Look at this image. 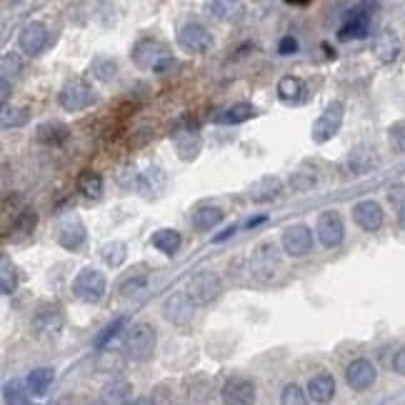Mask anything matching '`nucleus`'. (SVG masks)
<instances>
[{
    "instance_id": "nucleus-1",
    "label": "nucleus",
    "mask_w": 405,
    "mask_h": 405,
    "mask_svg": "<svg viewBox=\"0 0 405 405\" xmlns=\"http://www.w3.org/2000/svg\"><path fill=\"white\" fill-rule=\"evenodd\" d=\"M133 63L140 70H153V73H165V70L173 65V53L163 40H155V38H143L133 45L131 53Z\"/></svg>"
},
{
    "instance_id": "nucleus-2",
    "label": "nucleus",
    "mask_w": 405,
    "mask_h": 405,
    "mask_svg": "<svg viewBox=\"0 0 405 405\" xmlns=\"http://www.w3.org/2000/svg\"><path fill=\"white\" fill-rule=\"evenodd\" d=\"M155 345H158V333L150 323H135L126 333V353L135 363H145L153 358Z\"/></svg>"
},
{
    "instance_id": "nucleus-3",
    "label": "nucleus",
    "mask_w": 405,
    "mask_h": 405,
    "mask_svg": "<svg viewBox=\"0 0 405 405\" xmlns=\"http://www.w3.org/2000/svg\"><path fill=\"white\" fill-rule=\"evenodd\" d=\"M278 270H280V253H278V248H275V243L265 240L253 248V255H250L253 280H258V283H270V280L278 275Z\"/></svg>"
},
{
    "instance_id": "nucleus-4",
    "label": "nucleus",
    "mask_w": 405,
    "mask_h": 405,
    "mask_svg": "<svg viewBox=\"0 0 405 405\" xmlns=\"http://www.w3.org/2000/svg\"><path fill=\"white\" fill-rule=\"evenodd\" d=\"M93 103H95V90L93 85L83 78L68 80L58 93V106L68 113H80L93 106Z\"/></svg>"
},
{
    "instance_id": "nucleus-5",
    "label": "nucleus",
    "mask_w": 405,
    "mask_h": 405,
    "mask_svg": "<svg viewBox=\"0 0 405 405\" xmlns=\"http://www.w3.org/2000/svg\"><path fill=\"white\" fill-rule=\"evenodd\" d=\"M170 138L175 140V150H178L180 160H195L203 148V140L198 135V123H193L190 118H180L178 123H173L170 128Z\"/></svg>"
},
{
    "instance_id": "nucleus-6",
    "label": "nucleus",
    "mask_w": 405,
    "mask_h": 405,
    "mask_svg": "<svg viewBox=\"0 0 405 405\" xmlns=\"http://www.w3.org/2000/svg\"><path fill=\"white\" fill-rule=\"evenodd\" d=\"M106 290H108V280L106 275L100 273L95 268H83L78 275L73 278V293L78 300L93 306V303H100V300L106 298Z\"/></svg>"
},
{
    "instance_id": "nucleus-7",
    "label": "nucleus",
    "mask_w": 405,
    "mask_h": 405,
    "mask_svg": "<svg viewBox=\"0 0 405 405\" xmlns=\"http://www.w3.org/2000/svg\"><path fill=\"white\" fill-rule=\"evenodd\" d=\"M343 118H345V106H343L340 100H333V103H328V108L321 113V118H318V121L313 123V128H311L313 143L323 145V143L333 140V138L340 133Z\"/></svg>"
},
{
    "instance_id": "nucleus-8",
    "label": "nucleus",
    "mask_w": 405,
    "mask_h": 405,
    "mask_svg": "<svg viewBox=\"0 0 405 405\" xmlns=\"http://www.w3.org/2000/svg\"><path fill=\"white\" fill-rule=\"evenodd\" d=\"M223 283L218 278V273H211V270H200L198 275L188 280V298L193 300L195 306H211L213 300L221 295Z\"/></svg>"
},
{
    "instance_id": "nucleus-9",
    "label": "nucleus",
    "mask_w": 405,
    "mask_h": 405,
    "mask_svg": "<svg viewBox=\"0 0 405 405\" xmlns=\"http://www.w3.org/2000/svg\"><path fill=\"white\" fill-rule=\"evenodd\" d=\"M178 45L185 53L203 55L213 48V33L200 23H185L178 30Z\"/></svg>"
},
{
    "instance_id": "nucleus-10",
    "label": "nucleus",
    "mask_w": 405,
    "mask_h": 405,
    "mask_svg": "<svg viewBox=\"0 0 405 405\" xmlns=\"http://www.w3.org/2000/svg\"><path fill=\"white\" fill-rule=\"evenodd\" d=\"M283 250L290 258H306L308 253H313V231L303 223L290 226L283 231Z\"/></svg>"
},
{
    "instance_id": "nucleus-11",
    "label": "nucleus",
    "mask_w": 405,
    "mask_h": 405,
    "mask_svg": "<svg viewBox=\"0 0 405 405\" xmlns=\"http://www.w3.org/2000/svg\"><path fill=\"white\" fill-rule=\"evenodd\" d=\"M193 300L188 298L185 290H175L163 300V316L173 326H188L193 321Z\"/></svg>"
},
{
    "instance_id": "nucleus-12",
    "label": "nucleus",
    "mask_w": 405,
    "mask_h": 405,
    "mask_svg": "<svg viewBox=\"0 0 405 405\" xmlns=\"http://www.w3.org/2000/svg\"><path fill=\"white\" fill-rule=\"evenodd\" d=\"M316 235L318 240L323 243L326 248H338L345 238V226H343V218L338 211H326L321 213L316 226Z\"/></svg>"
},
{
    "instance_id": "nucleus-13",
    "label": "nucleus",
    "mask_w": 405,
    "mask_h": 405,
    "mask_svg": "<svg viewBox=\"0 0 405 405\" xmlns=\"http://www.w3.org/2000/svg\"><path fill=\"white\" fill-rule=\"evenodd\" d=\"M48 40H50V33H48L45 23L40 21L28 23L21 30V35H18V45H21V50L28 55H40L48 48Z\"/></svg>"
},
{
    "instance_id": "nucleus-14",
    "label": "nucleus",
    "mask_w": 405,
    "mask_h": 405,
    "mask_svg": "<svg viewBox=\"0 0 405 405\" xmlns=\"http://www.w3.org/2000/svg\"><path fill=\"white\" fill-rule=\"evenodd\" d=\"M63 323V308L55 306V303H43V306H38L35 316H33V328L38 331V335H55V333H60Z\"/></svg>"
},
{
    "instance_id": "nucleus-15",
    "label": "nucleus",
    "mask_w": 405,
    "mask_h": 405,
    "mask_svg": "<svg viewBox=\"0 0 405 405\" xmlns=\"http://www.w3.org/2000/svg\"><path fill=\"white\" fill-rule=\"evenodd\" d=\"M375 378H378V370H375V365L370 363L368 358H355L345 368V383L348 388H353L355 393L368 390L370 385L375 383Z\"/></svg>"
},
{
    "instance_id": "nucleus-16",
    "label": "nucleus",
    "mask_w": 405,
    "mask_h": 405,
    "mask_svg": "<svg viewBox=\"0 0 405 405\" xmlns=\"http://www.w3.org/2000/svg\"><path fill=\"white\" fill-rule=\"evenodd\" d=\"M221 398L226 405H253L255 403V383L248 378H231L221 388Z\"/></svg>"
},
{
    "instance_id": "nucleus-17",
    "label": "nucleus",
    "mask_w": 405,
    "mask_h": 405,
    "mask_svg": "<svg viewBox=\"0 0 405 405\" xmlns=\"http://www.w3.org/2000/svg\"><path fill=\"white\" fill-rule=\"evenodd\" d=\"M383 208L375 200H360L358 206L353 208V221L358 223L363 231L375 233L380 226H383Z\"/></svg>"
},
{
    "instance_id": "nucleus-18",
    "label": "nucleus",
    "mask_w": 405,
    "mask_h": 405,
    "mask_svg": "<svg viewBox=\"0 0 405 405\" xmlns=\"http://www.w3.org/2000/svg\"><path fill=\"white\" fill-rule=\"evenodd\" d=\"M368 30H370V13L358 8V11H353L350 16H348V21L340 26L338 40H360V38L368 35Z\"/></svg>"
},
{
    "instance_id": "nucleus-19",
    "label": "nucleus",
    "mask_w": 405,
    "mask_h": 405,
    "mask_svg": "<svg viewBox=\"0 0 405 405\" xmlns=\"http://www.w3.org/2000/svg\"><path fill=\"white\" fill-rule=\"evenodd\" d=\"M68 138H70V128L60 121H48L35 128V143H40V145L58 148L63 145Z\"/></svg>"
},
{
    "instance_id": "nucleus-20",
    "label": "nucleus",
    "mask_w": 405,
    "mask_h": 405,
    "mask_svg": "<svg viewBox=\"0 0 405 405\" xmlns=\"http://www.w3.org/2000/svg\"><path fill=\"white\" fill-rule=\"evenodd\" d=\"M165 173L160 168H148L145 173L138 175V183H135V190L145 198H160L165 193Z\"/></svg>"
},
{
    "instance_id": "nucleus-21",
    "label": "nucleus",
    "mask_w": 405,
    "mask_h": 405,
    "mask_svg": "<svg viewBox=\"0 0 405 405\" xmlns=\"http://www.w3.org/2000/svg\"><path fill=\"white\" fill-rule=\"evenodd\" d=\"M58 243L65 250H78L85 243V226L80 218H68L65 223H60L58 228Z\"/></svg>"
},
{
    "instance_id": "nucleus-22",
    "label": "nucleus",
    "mask_w": 405,
    "mask_h": 405,
    "mask_svg": "<svg viewBox=\"0 0 405 405\" xmlns=\"http://www.w3.org/2000/svg\"><path fill=\"white\" fill-rule=\"evenodd\" d=\"M35 226H38V213L33 211V208H23V211L16 216V221H13V226L8 228L6 238H13L16 243L28 240V238L35 233Z\"/></svg>"
},
{
    "instance_id": "nucleus-23",
    "label": "nucleus",
    "mask_w": 405,
    "mask_h": 405,
    "mask_svg": "<svg viewBox=\"0 0 405 405\" xmlns=\"http://www.w3.org/2000/svg\"><path fill=\"white\" fill-rule=\"evenodd\" d=\"M283 193V180L275 175H265V178L255 180L250 188V200L253 203H270V200L280 198Z\"/></svg>"
},
{
    "instance_id": "nucleus-24",
    "label": "nucleus",
    "mask_w": 405,
    "mask_h": 405,
    "mask_svg": "<svg viewBox=\"0 0 405 405\" xmlns=\"http://www.w3.org/2000/svg\"><path fill=\"white\" fill-rule=\"evenodd\" d=\"M308 395L316 403H331L335 398V378L331 373H318L308 380Z\"/></svg>"
},
{
    "instance_id": "nucleus-25",
    "label": "nucleus",
    "mask_w": 405,
    "mask_h": 405,
    "mask_svg": "<svg viewBox=\"0 0 405 405\" xmlns=\"http://www.w3.org/2000/svg\"><path fill=\"white\" fill-rule=\"evenodd\" d=\"M255 116H258V108L253 106V103H235V106L218 113L216 123L218 126H240V123L250 121V118H255Z\"/></svg>"
},
{
    "instance_id": "nucleus-26",
    "label": "nucleus",
    "mask_w": 405,
    "mask_h": 405,
    "mask_svg": "<svg viewBox=\"0 0 405 405\" xmlns=\"http://www.w3.org/2000/svg\"><path fill=\"white\" fill-rule=\"evenodd\" d=\"M373 50H375V55H378L380 63H393V60L400 55V38L395 35L393 30H383L378 38H375Z\"/></svg>"
},
{
    "instance_id": "nucleus-27",
    "label": "nucleus",
    "mask_w": 405,
    "mask_h": 405,
    "mask_svg": "<svg viewBox=\"0 0 405 405\" xmlns=\"http://www.w3.org/2000/svg\"><path fill=\"white\" fill-rule=\"evenodd\" d=\"M150 245L158 253H163V255H175V253L180 250V245H183V238H180V233L173 231V228H160V231H155L153 238H150Z\"/></svg>"
},
{
    "instance_id": "nucleus-28",
    "label": "nucleus",
    "mask_w": 405,
    "mask_h": 405,
    "mask_svg": "<svg viewBox=\"0 0 405 405\" xmlns=\"http://www.w3.org/2000/svg\"><path fill=\"white\" fill-rule=\"evenodd\" d=\"M53 380H55V370L53 368H35V370H30L28 373V378H26V388H28V393H33V395H45L48 393V388L53 385Z\"/></svg>"
},
{
    "instance_id": "nucleus-29",
    "label": "nucleus",
    "mask_w": 405,
    "mask_h": 405,
    "mask_svg": "<svg viewBox=\"0 0 405 405\" xmlns=\"http://www.w3.org/2000/svg\"><path fill=\"white\" fill-rule=\"evenodd\" d=\"M223 221V211L216 206H200L198 211L193 213V218H190V223H193L195 231L206 233V231H213V228L218 226V223Z\"/></svg>"
},
{
    "instance_id": "nucleus-30",
    "label": "nucleus",
    "mask_w": 405,
    "mask_h": 405,
    "mask_svg": "<svg viewBox=\"0 0 405 405\" xmlns=\"http://www.w3.org/2000/svg\"><path fill=\"white\" fill-rule=\"evenodd\" d=\"M303 93H306V85L295 75H285V78L278 80V95L283 103H300Z\"/></svg>"
},
{
    "instance_id": "nucleus-31",
    "label": "nucleus",
    "mask_w": 405,
    "mask_h": 405,
    "mask_svg": "<svg viewBox=\"0 0 405 405\" xmlns=\"http://www.w3.org/2000/svg\"><path fill=\"white\" fill-rule=\"evenodd\" d=\"M78 190L90 200H98L103 195V175L95 170H83L78 175Z\"/></svg>"
},
{
    "instance_id": "nucleus-32",
    "label": "nucleus",
    "mask_w": 405,
    "mask_h": 405,
    "mask_svg": "<svg viewBox=\"0 0 405 405\" xmlns=\"http://www.w3.org/2000/svg\"><path fill=\"white\" fill-rule=\"evenodd\" d=\"M100 258H103V263H106V265H111V268H121V265L126 263V258H128L126 243H121V240L106 243V245L100 248Z\"/></svg>"
},
{
    "instance_id": "nucleus-33",
    "label": "nucleus",
    "mask_w": 405,
    "mask_h": 405,
    "mask_svg": "<svg viewBox=\"0 0 405 405\" xmlns=\"http://www.w3.org/2000/svg\"><path fill=\"white\" fill-rule=\"evenodd\" d=\"M131 383H126V380H113L111 385H108L106 390H103V400H106L108 405H128L131 403Z\"/></svg>"
},
{
    "instance_id": "nucleus-34",
    "label": "nucleus",
    "mask_w": 405,
    "mask_h": 405,
    "mask_svg": "<svg viewBox=\"0 0 405 405\" xmlns=\"http://www.w3.org/2000/svg\"><path fill=\"white\" fill-rule=\"evenodd\" d=\"M30 121V111L26 106H6L3 108V128H23Z\"/></svg>"
},
{
    "instance_id": "nucleus-35",
    "label": "nucleus",
    "mask_w": 405,
    "mask_h": 405,
    "mask_svg": "<svg viewBox=\"0 0 405 405\" xmlns=\"http://www.w3.org/2000/svg\"><path fill=\"white\" fill-rule=\"evenodd\" d=\"M16 288H18V273L11 265V260L3 258V263H0V290H3V295H13Z\"/></svg>"
},
{
    "instance_id": "nucleus-36",
    "label": "nucleus",
    "mask_w": 405,
    "mask_h": 405,
    "mask_svg": "<svg viewBox=\"0 0 405 405\" xmlns=\"http://www.w3.org/2000/svg\"><path fill=\"white\" fill-rule=\"evenodd\" d=\"M90 70H93V75L98 80L108 83V80H113L118 75V63L113 58H95L93 65H90Z\"/></svg>"
},
{
    "instance_id": "nucleus-37",
    "label": "nucleus",
    "mask_w": 405,
    "mask_h": 405,
    "mask_svg": "<svg viewBox=\"0 0 405 405\" xmlns=\"http://www.w3.org/2000/svg\"><path fill=\"white\" fill-rule=\"evenodd\" d=\"M3 400H6V405H28L26 385H23L21 380L6 383V388H3Z\"/></svg>"
},
{
    "instance_id": "nucleus-38",
    "label": "nucleus",
    "mask_w": 405,
    "mask_h": 405,
    "mask_svg": "<svg viewBox=\"0 0 405 405\" xmlns=\"http://www.w3.org/2000/svg\"><path fill=\"white\" fill-rule=\"evenodd\" d=\"M0 68H3V83H11V78L16 80L23 73V60L18 53H6L0 60Z\"/></svg>"
},
{
    "instance_id": "nucleus-39",
    "label": "nucleus",
    "mask_w": 405,
    "mask_h": 405,
    "mask_svg": "<svg viewBox=\"0 0 405 405\" xmlns=\"http://www.w3.org/2000/svg\"><path fill=\"white\" fill-rule=\"evenodd\" d=\"M348 165H350V170L355 175H363L365 170H370V165H373V155H370V150H365V148H358V150L350 153Z\"/></svg>"
},
{
    "instance_id": "nucleus-40",
    "label": "nucleus",
    "mask_w": 405,
    "mask_h": 405,
    "mask_svg": "<svg viewBox=\"0 0 405 405\" xmlns=\"http://www.w3.org/2000/svg\"><path fill=\"white\" fill-rule=\"evenodd\" d=\"M280 405H308V395L306 390L295 383H288L280 393Z\"/></svg>"
},
{
    "instance_id": "nucleus-41",
    "label": "nucleus",
    "mask_w": 405,
    "mask_h": 405,
    "mask_svg": "<svg viewBox=\"0 0 405 405\" xmlns=\"http://www.w3.org/2000/svg\"><path fill=\"white\" fill-rule=\"evenodd\" d=\"M290 188L295 190V193H306V190H311L313 185L318 183L316 173H308V170H298V173L290 175Z\"/></svg>"
},
{
    "instance_id": "nucleus-42",
    "label": "nucleus",
    "mask_w": 405,
    "mask_h": 405,
    "mask_svg": "<svg viewBox=\"0 0 405 405\" xmlns=\"http://www.w3.org/2000/svg\"><path fill=\"white\" fill-rule=\"evenodd\" d=\"M143 268H138L135 273L131 270V275H126V278L121 280V293H138V290H143L145 288V283H148V275L145 273H140Z\"/></svg>"
},
{
    "instance_id": "nucleus-43",
    "label": "nucleus",
    "mask_w": 405,
    "mask_h": 405,
    "mask_svg": "<svg viewBox=\"0 0 405 405\" xmlns=\"http://www.w3.org/2000/svg\"><path fill=\"white\" fill-rule=\"evenodd\" d=\"M388 143L390 148H393L395 153H405V121L395 123V126H390L388 131Z\"/></svg>"
},
{
    "instance_id": "nucleus-44",
    "label": "nucleus",
    "mask_w": 405,
    "mask_h": 405,
    "mask_svg": "<svg viewBox=\"0 0 405 405\" xmlns=\"http://www.w3.org/2000/svg\"><path fill=\"white\" fill-rule=\"evenodd\" d=\"M121 328H123V318H116V321H113L111 326H108L106 331H103V335L98 338V343H95V345H98V348H103L108 340H113V338L118 335V331H121Z\"/></svg>"
},
{
    "instance_id": "nucleus-45",
    "label": "nucleus",
    "mask_w": 405,
    "mask_h": 405,
    "mask_svg": "<svg viewBox=\"0 0 405 405\" xmlns=\"http://www.w3.org/2000/svg\"><path fill=\"white\" fill-rule=\"evenodd\" d=\"M298 50V40H295L293 35H285L283 40L278 43V53L280 55H290V53H295Z\"/></svg>"
},
{
    "instance_id": "nucleus-46",
    "label": "nucleus",
    "mask_w": 405,
    "mask_h": 405,
    "mask_svg": "<svg viewBox=\"0 0 405 405\" xmlns=\"http://www.w3.org/2000/svg\"><path fill=\"white\" fill-rule=\"evenodd\" d=\"M393 370L398 375H405V345L393 355Z\"/></svg>"
},
{
    "instance_id": "nucleus-47",
    "label": "nucleus",
    "mask_w": 405,
    "mask_h": 405,
    "mask_svg": "<svg viewBox=\"0 0 405 405\" xmlns=\"http://www.w3.org/2000/svg\"><path fill=\"white\" fill-rule=\"evenodd\" d=\"M235 231H238L235 226H228L226 231L221 233V235H216V238H213V243H223V240H228V238H231V235H235Z\"/></svg>"
},
{
    "instance_id": "nucleus-48",
    "label": "nucleus",
    "mask_w": 405,
    "mask_h": 405,
    "mask_svg": "<svg viewBox=\"0 0 405 405\" xmlns=\"http://www.w3.org/2000/svg\"><path fill=\"white\" fill-rule=\"evenodd\" d=\"M128 405H155V400L153 398H135V400H131Z\"/></svg>"
},
{
    "instance_id": "nucleus-49",
    "label": "nucleus",
    "mask_w": 405,
    "mask_h": 405,
    "mask_svg": "<svg viewBox=\"0 0 405 405\" xmlns=\"http://www.w3.org/2000/svg\"><path fill=\"white\" fill-rule=\"evenodd\" d=\"M263 221H265L263 216H260V218H250V221L245 223V228H255V226H260V223H263Z\"/></svg>"
},
{
    "instance_id": "nucleus-50",
    "label": "nucleus",
    "mask_w": 405,
    "mask_h": 405,
    "mask_svg": "<svg viewBox=\"0 0 405 405\" xmlns=\"http://www.w3.org/2000/svg\"><path fill=\"white\" fill-rule=\"evenodd\" d=\"M398 226H400V228H403V231H405V206H403V208H400V211H398Z\"/></svg>"
}]
</instances>
